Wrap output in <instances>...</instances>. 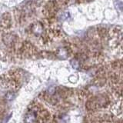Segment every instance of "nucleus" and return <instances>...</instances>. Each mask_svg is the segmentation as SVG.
I'll use <instances>...</instances> for the list:
<instances>
[{
    "label": "nucleus",
    "mask_w": 123,
    "mask_h": 123,
    "mask_svg": "<svg viewBox=\"0 0 123 123\" xmlns=\"http://www.w3.org/2000/svg\"><path fill=\"white\" fill-rule=\"evenodd\" d=\"M25 123H36L37 121V115L36 112L30 111L25 116Z\"/></svg>",
    "instance_id": "1"
}]
</instances>
